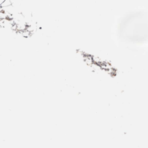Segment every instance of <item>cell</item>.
<instances>
[{
    "mask_svg": "<svg viewBox=\"0 0 148 148\" xmlns=\"http://www.w3.org/2000/svg\"><path fill=\"white\" fill-rule=\"evenodd\" d=\"M10 1H11V0H10Z\"/></svg>",
    "mask_w": 148,
    "mask_h": 148,
    "instance_id": "1",
    "label": "cell"
}]
</instances>
